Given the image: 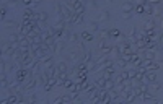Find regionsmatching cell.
<instances>
[{"instance_id":"6","label":"cell","mask_w":163,"mask_h":104,"mask_svg":"<svg viewBox=\"0 0 163 104\" xmlns=\"http://www.w3.org/2000/svg\"><path fill=\"white\" fill-rule=\"evenodd\" d=\"M156 26H161V24H156V20H145L143 21V31H148V29H155Z\"/></svg>"},{"instance_id":"17","label":"cell","mask_w":163,"mask_h":104,"mask_svg":"<svg viewBox=\"0 0 163 104\" xmlns=\"http://www.w3.org/2000/svg\"><path fill=\"white\" fill-rule=\"evenodd\" d=\"M47 20H49L47 11H39V13H37V21H46L47 23Z\"/></svg>"},{"instance_id":"11","label":"cell","mask_w":163,"mask_h":104,"mask_svg":"<svg viewBox=\"0 0 163 104\" xmlns=\"http://www.w3.org/2000/svg\"><path fill=\"white\" fill-rule=\"evenodd\" d=\"M121 34H122V32L119 31L117 28H109V39H114V41H116V39L121 37Z\"/></svg>"},{"instance_id":"8","label":"cell","mask_w":163,"mask_h":104,"mask_svg":"<svg viewBox=\"0 0 163 104\" xmlns=\"http://www.w3.org/2000/svg\"><path fill=\"white\" fill-rule=\"evenodd\" d=\"M8 84H10V80H8V75H7V73H5V72H3V73H0V86H2V88H5V89H7V88H8Z\"/></svg>"},{"instance_id":"1","label":"cell","mask_w":163,"mask_h":104,"mask_svg":"<svg viewBox=\"0 0 163 104\" xmlns=\"http://www.w3.org/2000/svg\"><path fill=\"white\" fill-rule=\"evenodd\" d=\"M83 52V50H82ZM62 54V60H65V62H68L70 65H73V63H78V62H82L83 58L80 57V52H78V47L75 46V47H72V49H67L65 52H60Z\"/></svg>"},{"instance_id":"14","label":"cell","mask_w":163,"mask_h":104,"mask_svg":"<svg viewBox=\"0 0 163 104\" xmlns=\"http://www.w3.org/2000/svg\"><path fill=\"white\" fill-rule=\"evenodd\" d=\"M121 8H122V11H132L134 13V3L132 2H124Z\"/></svg>"},{"instance_id":"22","label":"cell","mask_w":163,"mask_h":104,"mask_svg":"<svg viewBox=\"0 0 163 104\" xmlns=\"http://www.w3.org/2000/svg\"><path fill=\"white\" fill-rule=\"evenodd\" d=\"M20 3H21V0H8V6H13V8L18 6Z\"/></svg>"},{"instance_id":"13","label":"cell","mask_w":163,"mask_h":104,"mask_svg":"<svg viewBox=\"0 0 163 104\" xmlns=\"http://www.w3.org/2000/svg\"><path fill=\"white\" fill-rule=\"evenodd\" d=\"M20 37H21L20 32H11V34L8 36V41L11 44H18V42H20Z\"/></svg>"},{"instance_id":"7","label":"cell","mask_w":163,"mask_h":104,"mask_svg":"<svg viewBox=\"0 0 163 104\" xmlns=\"http://www.w3.org/2000/svg\"><path fill=\"white\" fill-rule=\"evenodd\" d=\"M80 37H82V41H85V42H93L95 41V36H93L91 31H82Z\"/></svg>"},{"instance_id":"20","label":"cell","mask_w":163,"mask_h":104,"mask_svg":"<svg viewBox=\"0 0 163 104\" xmlns=\"http://www.w3.org/2000/svg\"><path fill=\"white\" fill-rule=\"evenodd\" d=\"M7 11H8V8H7V6H0V21H5Z\"/></svg>"},{"instance_id":"28","label":"cell","mask_w":163,"mask_h":104,"mask_svg":"<svg viewBox=\"0 0 163 104\" xmlns=\"http://www.w3.org/2000/svg\"><path fill=\"white\" fill-rule=\"evenodd\" d=\"M106 2H112V0H106Z\"/></svg>"},{"instance_id":"15","label":"cell","mask_w":163,"mask_h":104,"mask_svg":"<svg viewBox=\"0 0 163 104\" xmlns=\"http://www.w3.org/2000/svg\"><path fill=\"white\" fill-rule=\"evenodd\" d=\"M134 13H135V15H139V16L145 15V13H143V5H139V3L134 5Z\"/></svg>"},{"instance_id":"18","label":"cell","mask_w":163,"mask_h":104,"mask_svg":"<svg viewBox=\"0 0 163 104\" xmlns=\"http://www.w3.org/2000/svg\"><path fill=\"white\" fill-rule=\"evenodd\" d=\"M5 24H7V28H20V23H16L15 20H10V21L5 20Z\"/></svg>"},{"instance_id":"16","label":"cell","mask_w":163,"mask_h":104,"mask_svg":"<svg viewBox=\"0 0 163 104\" xmlns=\"http://www.w3.org/2000/svg\"><path fill=\"white\" fill-rule=\"evenodd\" d=\"M98 36H99V39H109V29H101L99 28Z\"/></svg>"},{"instance_id":"19","label":"cell","mask_w":163,"mask_h":104,"mask_svg":"<svg viewBox=\"0 0 163 104\" xmlns=\"http://www.w3.org/2000/svg\"><path fill=\"white\" fill-rule=\"evenodd\" d=\"M90 31L91 32H98L99 31V23L98 21H91L90 23Z\"/></svg>"},{"instance_id":"23","label":"cell","mask_w":163,"mask_h":104,"mask_svg":"<svg viewBox=\"0 0 163 104\" xmlns=\"http://www.w3.org/2000/svg\"><path fill=\"white\" fill-rule=\"evenodd\" d=\"M147 3H150V5H161V0H147Z\"/></svg>"},{"instance_id":"4","label":"cell","mask_w":163,"mask_h":104,"mask_svg":"<svg viewBox=\"0 0 163 104\" xmlns=\"http://www.w3.org/2000/svg\"><path fill=\"white\" fill-rule=\"evenodd\" d=\"M68 68H70V63L65 60H60L59 63H55V70L57 73H68Z\"/></svg>"},{"instance_id":"27","label":"cell","mask_w":163,"mask_h":104,"mask_svg":"<svg viewBox=\"0 0 163 104\" xmlns=\"http://www.w3.org/2000/svg\"><path fill=\"white\" fill-rule=\"evenodd\" d=\"M44 0H33V3H42Z\"/></svg>"},{"instance_id":"12","label":"cell","mask_w":163,"mask_h":104,"mask_svg":"<svg viewBox=\"0 0 163 104\" xmlns=\"http://www.w3.org/2000/svg\"><path fill=\"white\" fill-rule=\"evenodd\" d=\"M112 52V46L111 44H104L103 47H99V54H103V55H109Z\"/></svg>"},{"instance_id":"25","label":"cell","mask_w":163,"mask_h":104,"mask_svg":"<svg viewBox=\"0 0 163 104\" xmlns=\"http://www.w3.org/2000/svg\"><path fill=\"white\" fill-rule=\"evenodd\" d=\"M90 3H91L93 8H98V2H96V0H90Z\"/></svg>"},{"instance_id":"2","label":"cell","mask_w":163,"mask_h":104,"mask_svg":"<svg viewBox=\"0 0 163 104\" xmlns=\"http://www.w3.org/2000/svg\"><path fill=\"white\" fill-rule=\"evenodd\" d=\"M65 39H55V42L52 46V52H55V54H60V52H64L65 50Z\"/></svg>"},{"instance_id":"26","label":"cell","mask_w":163,"mask_h":104,"mask_svg":"<svg viewBox=\"0 0 163 104\" xmlns=\"http://www.w3.org/2000/svg\"><path fill=\"white\" fill-rule=\"evenodd\" d=\"M135 2H137V3H139V5H143V3H145V2H147V0H135Z\"/></svg>"},{"instance_id":"9","label":"cell","mask_w":163,"mask_h":104,"mask_svg":"<svg viewBox=\"0 0 163 104\" xmlns=\"http://www.w3.org/2000/svg\"><path fill=\"white\" fill-rule=\"evenodd\" d=\"M109 11L108 10H101V11H99L98 13V23H103V21H108V20H109Z\"/></svg>"},{"instance_id":"24","label":"cell","mask_w":163,"mask_h":104,"mask_svg":"<svg viewBox=\"0 0 163 104\" xmlns=\"http://www.w3.org/2000/svg\"><path fill=\"white\" fill-rule=\"evenodd\" d=\"M21 3H23L24 6H29L31 3H33V0H21Z\"/></svg>"},{"instance_id":"21","label":"cell","mask_w":163,"mask_h":104,"mask_svg":"<svg viewBox=\"0 0 163 104\" xmlns=\"http://www.w3.org/2000/svg\"><path fill=\"white\" fill-rule=\"evenodd\" d=\"M132 16H134L132 11H122V18H124V20H130Z\"/></svg>"},{"instance_id":"10","label":"cell","mask_w":163,"mask_h":104,"mask_svg":"<svg viewBox=\"0 0 163 104\" xmlns=\"http://www.w3.org/2000/svg\"><path fill=\"white\" fill-rule=\"evenodd\" d=\"M114 88H116V83H114L112 78H108V80L104 81V84H103V89H106V91H111V89H114Z\"/></svg>"},{"instance_id":"3","label":"cell","mask_w":163,"mask_h":104,"mask_svg":"<svg viewBox=\"0 0 163 104\" xmlns=\"http://www.w3.org/2000/svg\"><path fill=\"white\" fill-rule=\"evenodd\" d=\"M41 65H42V68H47V67H54L55 65V60H54V55L52 54H47L41 58Z\"/></svg>"},{"instance_id":"5","label":"cell","mask_w":163,"mask_h":104,"mask_svg":"<svg viewBox=\"0 0 163 104\" xmlns=\"http://www.w3.org/2000/svg\"><path fill=\"white\" fill-rule=\"evenodd\" d=\"M99 102H101V104H108V102H111V94H109V91L99 88Z\"/></svg>"}]
</instances>
